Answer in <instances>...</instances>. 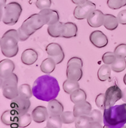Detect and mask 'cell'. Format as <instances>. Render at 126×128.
Instances as JSON below:
<instances>
[{
    "label": "cell",
    "mask_w": 126,
    "mask_h": 128,
    "mask_svg": "<svg viewBox=\"0 0 126 128\" xmlns=\"http://www.w3.org/2000/svg\"><path fill=\"white\" fill-rule=\"evenodd\" d=\"M122 100H123L125 103H126V88L122 90Z\"/></svg>",
    "instance_id": "47"
},
{
    "label": "cell",
    "mask_w": 126,
    "mask_h": 128,
    "mask_svg": "<svg viewBox=\"0 0 126 128\" xmlns=\"http://www.w3.org/2000/svg\"><path fill=\"white\" fill-rule=\"evenodd\" d=\"M6 0H0V10H1V14L3 12V8L6 6Z\"/></svg>",
    "instance_id": "46"
},
{
    "label": "cell",
    "mask_w": 126,
    "mask_h": 128,
    "mask_svg": "<svg viewBox=\"0 0 126 128\" xmlns=\"http://www.w3.org/2000/svg\"><path fill=\"white\" fill-rule=\"evenodd\" d=\"M92 119L88 115H84L77 117L75 121L76 128H89Z\"/></svg>",
    "instance_id": "29"
},
{
    "label": "cell",
    "mask_w": 126,
    "mask_h": 128,
    "mask_svg": "<svg viewBox=\"0 0 126 128\" xmlns=\"http://www.w3.org/2000/svg\"><path fill=\"white\" fill-rule=\"evenodd\" d=\"M88 24L92 28H98L102 26L104 20V14L99 10L93 11L87 18Z\"/></svg>",
    "instance_id": "12"
},
{
    "label": "cell",
    "mask_w": 126,
    "mask_h": 128,
    "mask_svg": "<svg viewBox=\"0 0 126 128\" xmlns=\"http://www.w3.org/2000/svg\"><path fill=\"white\" fill-rule=\"evenodd\" d=\"M71 101L75 104L86 99V94L83 89L79 88L70 95Z\"/></svg>",
    "instance_id": "27"
},
{
    "label": "cell",
    "mask_w": 126,
    "mask_h": 128,
    "mask_svg": "<svg viewBox=\"0 0 126 128\" xmlns=\"http://www.w3.org/2000/svg\"><path fill=\"white\" fill-rule=\"evenodd\" d=\"M19 116L16 115L13 110H8L4 111L1 116V120L3 124L6 126H11L13 127V125H16L18 127V121Z\"/></svg>",
    "instance_id": "15"
},
{
    "label": "cell",
    "mask_w": 126,
    "mask_h": 128,
    "mask_svg": "<svg viewBox=\"0 0 126 128\" xmlns=\"http://www.w3.org/2000/svg\"><path fill=\"white\" fill-rule=\"evenodd\" d=\"M19 96L23 98L30 99L33 95L32 88L28 84H22L19 86Z\"/></svg>",
    "instance_id": "32"
},
{
    "label": "cell",
    "mask_w": 126,
    "mask_h": 128,
    "mask_svg": "<svg viewBox=\"0 0 126 128\" xmlns=\"http://www.w3.org/2000/svg\"><path fill=\"white\" fill-rule=\"evenodd\" d=\"M117 19L119 24L126 25V10L120 11L117 15Z\"/></svg>",
    "instance_id": "41"
},
{
    "label": "cell",
    "mask_w": 126,
    "mask_h": 128,
    "mask_svg": "<svg viewBox=\"0 0 126 128\" xmlns=\"http://www.w3.org/2000/svg\"><path fill=\"white\" fill-rule=\"evenodd\" d=\"M46 51L49 57L52 58L56 64H60L65 58V54L64 50L60 44L57 43H51L47 46Z\"/></svg>",
    "instance_id": "9"
},
{
    "label": "cell",
    "mask_w": 126,
    "mask_h": 128,
    "mask_svg": "<svg viewBox=\"0 0 126 128\" xmlns=\"http://www.w3.org/2000/svg\"><path fill=\"white\" fill-rule=\"evenodd\" d=\"M114 53L116 57L120 58H126V44H120L115 48L114 50Z\"/></svg>",
    "instance_id": "38"
},
{
    "label": "cell",
    "mask_w": 126,
    "mask_h": 128,
    "mask_svg": "<svg viewBox=\"0 0 126 128\" xmlns=\"http://www.w3.org/2000/svg\"><path fill=\"white\" fill-rule=\"evenodd\" d=\"M104 128H121L126 124V103L106 108L103 113Z\"/></svg>",
    "instance_id": "2"
},
{
    "label": "cell",
    "mask_w": 126,
    "mask_h": 128,
    "mask_svg": "<svg viewBox=\"0 0 126 128\" xmlns=\"http://www.w3.org/2000/svg\"><path fill=\"white\" fill-rule=\"evenodd\" d=\"M63 122L60 115L49 116L47 120L46 126L49 128H62Z\"/></svg>",
    "instance_id": "31"
},
{
    "label": "cell",
    "mask_w": 126,
    "mask_h": 128,
    "mask_svg": "<svg viewBox=\"0 0 126 128\" xmlns=\"http://www.w3.org/2000/svg\"><path fill=\"white\" fill-rule=\"evenodd\" d=\"M32 119L33 118H32V115H30L28 113H26L22 115H20L18 118V126L21 128H26L31 124Z\"/></svg>",
    "instance_id": "33"
},
{
    "label": "cell",
    "mask_w": 126,
    "mask_h": 128,
    "mask_svg": "<svg viewBox=\"0 0 126 128\" xmlns=\"http://www.w3.org/2000/svg\"><path fill=\"white\" fill-rule=\"evenodd\" d=\"M44 128H48V127H47V126H46Z\"/></svg>",
    "instance_id": "50"
},
{
    "label": "cell",
    "mask_w": 126,
    "mask_h": 128,
    "mask_svg": "<svg viewBox=\"0 0 126 128\" xmlns=\"http://www.w3.org/2000/svg\"><path fill=\"white\" fill-rule=\"evenodd\" d=\"M31 106L29 99L19 96L14 99L11 100L10 108L13 110L18 116H20L28 113Z\"/></svg>",
    "instance_id": "6"
},
{
    "label": "cell",
    "mask_w": 126,
    "mask_h": 128,
    "mask_svg": "<svg viewBox=\"0 0 126 128\" xmlns=\"http://www.w3.org/2000/svg\"><path fill=\"white\" fill-rule=\"evenodd\" d=\"M96 104L101 110L106 109L105 106V94H99L96 98Z\"/></svg>",
    "instance_id": "39"
},
{
    "label": "cell",
    "mask_w": 126,
    "mask_h": 128,
    "mask_svg": "<svg viewBox=\"0 0 126 128\" xmlns=\"http://www.w3.org/2000/svg\"><path fill=\"white\" fill-rule=\"evenodd\" d=\"M60 116H61L63 124H72L73 122H75L76 120V117L74 115L73 112H70V111L64 112Z\"/></svg>",
    "instance_id": "34"
},
{
    "label": "cell",
    "mask_w": 126,
    "mask_h": 128,
    "mask_svg": "<svg viewBox=\"0 0 126 128\" xmlns=\"http://www.w3.org/2000/svg\"><path fill=\"white\" fill-rule=\"evenodd\" d=\"M3 95L9 100H13L19 96L18 86H8L3 89Z\"/></svg>",
    "instance_id": "28"
},
{
    "label": "cell",
    "mask_w": 126,
    "mask_h": 128,
    "mask_svg": "<svg viewBox=\"0 0 126 128\" xmlns=\"http://www.w3.org/2000/svg\"><path fill=\"white\" fill-rule=\"evenodd\" d=\"M60 90L59 83L55 78L46 74L38 78L34 82L32 92L38 100L49 102L56 99Z\"/></svg>",
    "instance_id": "1"
},
{
    "label": "cell",
    "mask_w": 126,
    "mask_h": 128,
    "mask_svg": "<svg viewBox=\"0 0 126 128\" xmlns=\"http://www.w3.org/2000/svg\"><path fill=\"white\" fill-rule=\"evenodd\" d=\"M47 20L44 16L40 14H35L32 15L22 24L20 28L28 36L35 34L37 30L47 24Z\"/></svg>",
    "instance_id": "5"
},
{
    "label": "cell",
    "mask_w": 126,
    "mask_h": 128,
    "mask_svg": "<svg viewBox=\"0 0 126 128\" xmlns=\"http://www.w3.org/2000/svg\"><path fill=\"white\" fill-rule=\"evenodd\" d=\"M82 67L80 65L74 64H67L66 74L67 79L79 82L83 77V70Z\"/></svg>",
    "instance_id": "11"
},
{
    "label": "cell",
    "mask_w": 126,
    "mask_h": 128,
    "mask_svg": "<svg viewBox=\"0 0 126 128\" xmlns=\"http://www.w3.org/2000/svg\"><path fill=\"white\" fill-rule=\"evenodd\" d=\"M123 81H124V84H126V74H125L124 76Z\"/></svg>",
    "instance_id": "48"
},
{
    "label": "cell",
    "mask_w": 126,
    "mask_h": 128,
    "mask_svg": "<svg viewBox=\"0 0 126 128\" xmlns=\"http://www.w3.org/2000/svg\"><path fill=\"white\" fill-rule=\"evenodd\" d=\"M96 4L90 0L84 4L78 5L74 10V18L78 20L87 19L89 15L96 10Z\"/></svg>",
    "instance_id": "8"
},
{
    "label": "cell",
    "mask_w": 126,
    "mask_h": 128,
    "mask_svg": "<svg viewBox=\"0 0 126 128\" xmlns=\"http://www.w3.org/2000/svg\"><path fill=\"white\" fill-rule=\"evenodd\" d=\"M118 20L116 17L112 14H104V20L103 26L108 30L113 31L116 30L118 26Z\"/></svg>",
    "instance_id": "23"
},
{
    "label": "cell",
    "mask_w": 126,
    "mask_h": 128,
    "mask_svg": "<svg viewBox=\"0 0 126 128\" xmlns=\"http://www.w3.org/2000/svg\"><path fill=\"white\" fill-rule=\"evenodd\" d=\"M89 38L92 45L97 48H104L108 44V39L106 35L99 30L92 32Z\"/></svg>",
    "instance_id": "10"
},
{
    "label": "cell",
    "mask_w": 126,
    "mask_h": 128,
    "mask_svg": "<svg viewBox=\"0 0 126 128\" xmlns=\"http://www.w3.org/2000/svg\"><path fill=\"white\" fill-rule=\"evenodd\" d=\"M107 4L112 10H118L126 6V0H108Z\"/></svg>",
    "instance_id": "35"
},
{
    "label": "cell",
    "mask_w": 126,
    "mask_h": 128,
    "mask_svg": "<svg viewBox=\"0 0 126 128\" xmlns=\"http://www.w3.org/2000/svg\"><path fill=\"white\" fill-rule=\"evenodd\" d=\"M22 9L19 3L10 2L6 4L1 14V20L4 24L13 26L19 20Z\"/></svg>",
    "instance_id": "4"
},
{
    "label": "cell",
    "mask_w": 126,
    "mask_h": 128,
    "mask_svg": "<svg viewBox=\"0 0 126 128\" xmlns=\"http://www.w3.org/2000/svg\"><path fill=\"white\" fill-rule=\"evenodd\" d=\"M110 66L112 70L115 72H121L124 71L126 68V58L117 57L116 60Z\"/></svg>",
    "instance_id": "30"
},
{
    "label": "cell",
    "mask_w": 126,
    "mask_h": 128,
    "mask_svg": "<svg viewBox=\"0 0 126 128\" xmlns=\"http://www.w3.org/2000/svg\"><path fill=\"white\" fill-rule=\"evenodd\" d=\"M91 112V104L86 100L75 104L73 108V113L76 118L84 115H88Z\"/></svg>",
    "instance_id": "14"
},
{
    "label": "cell",
    "mask_w": 126,
    "mask_h": 128,
    "mask_svg": "<svg viewBox=\"0 0 126 128\" xmlns=\"http://www.w3.org/2000/svg\"><path fill=\"white\" fill-rule=\"evenodd\" d=\"M122 90L114 84L111 86L106 90L105 92V106L106 108L113 106L117 101L122 99Z\"/></svg>",
    "instance_id": "7"
},
{
    "label": "cell",
    "mask_w": 126,
    "mask_h": 128,
    "mask_svg": "<svg viewBox=\"0 0 126 128\" xmlns=\"http://www.w3.org/2000/svg\"><path fill=\"white\" fill-rule=\"evenodd\" d=\"M78 27L76 24L73 22H68L64 23V32L62 38H71L76 37L78 35Z\"/></svg>",
    "instance_id": "20"
},
{
    "label": "cell",
    "mask_w": 126,
    "mask_h": 128,
    "mask_svg": "<svg viewBox=\"0 0 126 128\" xmlns=\"http://www.w3.org/2000/svg\"><path fill=\"white\" fill-rule=\"evenodd\" d=\"M78 64L80 65L81 67H83V63L82 60L79 57H72L67 62V64Z\"/></svg>",
    "instance_id": "42"
},
{
    "label": "cell",
    "mask_w": 126,
    "mask_h": 128,
    "mask_svg": "<svg viewBox=\"0 0 126 128\" xmlns=\"http://www.w3.org/2000/svg\"><path fill=\"white\" fill-rule=\"evenodd\" d=\"M18 35H19V41L23 42V41L26 40L28 39V38L30 37L29 36H28V35L25 34L23 31L22 30V29L20 28V27L19 28V29H18Z\"/></svg>",
    "instance_id": "43"
},
{
    "label": "cell",
    "mask_w": 126,
    "mask_h": 128,
    "mask_svg": "<svg viewBox=\"0 0 126 128\" xmlns=\"http://www.w3.org/2000/svg\"><path fill=\"white\" fill-rule=\"evenodd\" d=\"M51 0H36L35 5L39 10L50 8L51 6Z\"/></svg>",
    "instance_id": "40"
},
{
    "label": "cell",
    "mask_w": 126,
    "mask_h": 128,
    "mask_svg": "<svg viewBox=\"0 0 126 128\" xmlns=\"http://www.w3.org/2000/svg\"><path fill=\"white\" fill-rule=\"evenodd\" d=\"M56 62L52 58H47L44 60L40 66L41 71L46 74H49L54 70L56 67Z\"/></svg>",
    "instance_id": "24"
},
{
    "label": "cell",
    "mask_w": 126,
    "mask_h": 128,
    "mask_svg": "<svg viewBox=\"0 0 126 128\" xmlns=\"http://www.w3.org/2000/svg\"><path fill=\"white\" fill-rule=\"evenodd\" d=\"M32 118L36 123H42L48 120L49 117L48 108L45 106H38L32 112Z\"/></svg>",
    "instance_id": "13"
},
{
    "label": "cell",
    "mask_w": 126,
    "mask_h": 128,
    "mask_svg": "<svg viewBox=\"0 0 126 128\" xmlns=\"http://www.w3.org/2000/svg\"><path fill=\"white\" fill-rule=\"evenodd\" d=\"M19 41L18 30L12 29L6 31L0 40V48L3 55L7 58L17 55L19 52Z\"/></svg>",
    "instance_id": "3"
},
{
    "label": "cell",
    "mask_w": 126,
    "mask_h": 128,
    "mask_svg": "<svg viewBox=\"0 0 126 128\" xmlns=\"http://www.w3.org/2000/svg\"><path fill=\"white\" fill-rule=\"evenodd\" d=\"M39 14L44 16V18L46 19L48 26L56 23L60 20L59 14L56 10L51 8L44 9L40 11Z\"/></svg>",
    "instance_id": "19"
},
{
    "label": "cell",
    "mask_w": 126,
    "mask_h": 128,
    "mask_svg": "<svg viewBox=\"0 0 126 128\" xmlns=\"http://www.w3.org/2000/svg\"><path fill=\"white\" fill-rule=\"evenodd\" d=\"M71 1H72V2L74 4H77V5H81V4H83L84 3H85L88 0H71Z\"/></svg>",
    "instance_id": "45"
},
{
    "label": "cell",
    "mask_w": 126,
    "mask_h": 128,
    "mask_svg": "<svg viewBox=\"0 0 126 128\" xmlns=\"http://www.w3.org/2000/svg\"><path fill=\"white\" fill-rule=\"evenodd\" d=\"M89 128H104V127H103L99 122H92Z\"/></svg>",
    "instance_id": "44"
},
{
    "label": "cell",
    "mask_w": 126,
    "mask_h": 128,
    "mask_svg": "<svg viewBox=\"0 0 126 128\" xmlns=\"http://www.w3.org/2000/svg\"><path fill=\"white\" fill-rule=\"evenodd\" d=\"M64 28V23L58 21L56 23L48 26L47 30L50 36L54 38H58L62 36Z\"/></svg>",
    "instance_id": "21"
},
{
    "label": "cell",
    "mask_w": 126,
    "mask_h": 128,
    "mask_svg": "<svg viewBox=\"0 0 126 128\" xmlns=\"http://www.w3.org/2000/svg\"><path fill=\"white\" fill-rule=\"evenodd\" d=\"M88 116L92 119V122H99V123L102 124L103 122V120H104L103 114H102V112L100 110H92Z\"/></svg>",
    "instance_id": "37"
},
{
    "label": "cell",
    "mask_w": 126,
    "mask_h": 128,
    "mask_svg": "<svg viewBox=\"0 0 126 128\" xmlns=\"http://www.w3.org/2000/svg\"><path fill=\"white\" fill-rule=\"evenodd\" d=\"M112 68L111 66L108 65H102L98 68L97 72V77L98 80L101 82H105L110 80L111 77V73H112Z\"/></svg>",
    "instance_id": "25"
},
{
    "label": "cell",
    "mask_w": 126,
    "mask_h": 128,
    "mask_svg": "<svg viewBox=\"0 0 126 128\" xmlns=\"http://www.w3.org/2000/svg\"><path fill=\"white\" fill-rule=\"evenodd\" d=\"M18 77L16 74L12 73L4 78H0V86L3 90L8 86H18Z\"/></svg>",
    "instance_id": "22"
},
{
    "label": "cell",
    "mask_w": 126,
    "mask_h": 128,
    "mask_svg": "<svg viewBox=\"0 0 126 128\" xmlns=\"http://www.w3.org/2000/svg\"><path fill=\"white\" fill-rule=\"evenodd\" d=\"M48 110L49 116L61 115L64 112V108L62 104L59 100L54 99L48 102Z\"/></svg>",
    "instance_id": "17"
},
{
    "label": "cell",
    "mask_w": 126,
    "mask_h": 128,
    "mask_svg": "<svg viewBox=\"0 0 126 128\" xmlns=\"http://www.w3.org/2000/svg\"><path fill=\"white\" fill-rule=\"evenodd\" d=\"M126 128V126H124L122 127V128Z\"/></svg>",
    "instance_id": "49"
},
{
    "label": "cell",
    "mask_w": 126,
    "mask_h": 128,
    "mask_svg": "<svg viewBox=\"0 0 126 128\" xmlns=\"http://www.w3.org/2000/svg\"><path fill=\"white\" fill-rule=\"evenodd\" d=\"M15 64L10 59H4L0 62V78H4L14 72Z\"/></svg>",
    "instance_id": "18"
},
{
    "label": "cell",
    "mask_w": 126,
    "mask_h": 128,
    "mask_svg": "<svg viewBox=\"0 0 126 128\" xmlns=\"http://www.w3.org/2000/svg\"><path fill=\"white\" fill-rule=\"evenodd\" d=\"M79 88H80V86L78 82H76V81L67 79L63 83V89H64V92L67 93V94L70 95L75 90Z\"/></svg>",
    "instance_id": "26"
},
{
    "label": "cell",
    "mask_w": 126,
    "mask_h": 128,
    "mask_svg": "<svg viewBox=\"0 0 126 128\" xmlns=\"http://www.w3.org/2000/svg\"><path fill=\"white\" fill-rule=\"evenodd\" d=\"M38 53L35 50L26 49L21 54V62L26 66H31L35 64L38 59Z\"/></svg>",
    "instance_id": "16"
},
{
    "label": "cell",
    "mask_w": 126,
    "mask_h": 128,
    "mask_svg": "<svg viewBox=\"0 0 126 128\" xmlns=\"http://www.w3.org/2000/svg\"><path fill=\"white\" fill-rule=\"evenodd\" d=\"M116 58L117 57L115 55L114 52H106L102 55V60L104 64L111 66L116 60Z\"/></svg>",
    "instance_id": "36"
}]
</instances>
